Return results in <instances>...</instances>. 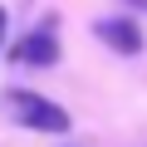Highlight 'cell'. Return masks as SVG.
Returning <instances> with one entry per match:
<instances>
[{
  "mask_svg": "<svg viewBox=\"0 0 147 147\" xmlns=\"http://www.w3.org/2000/svg\"><path fill=\"white\" fill-rule=\"evenodd\" d=\"M5 108H10V118H15L20 127H30V132H69V113H64L59 103H49L44 93H34V88H10V93H5Z\"/></svg>",
  "mask_w": 147,
  "mask_h": 147,
  "instance_id": "obj_1",
  "label": "cell"
},
{
  "mask_svg": "<svg viewBox=\"0 0 147 147\" xmlns=\"http://www.w3.org/2000/svg\"><path fill=\"white\" fill-rule=\"evenodd\" d=\"M15 59L20 64H34V69L59 64V20H44L39 30H30L25 39H15Z\"/></svg>",
  "mask_w": 147,
  "mask_h": 147,
  "instance_id": "obj_2",
  "label": "cell"
},
{
  "mask_svg": "<svg viewBox=\"0 0 147 147\" xmlns=\"http://www.w3.org/2000/svg\"><path fill=\"white\" fill-rule=\"evenodd\" d=\"M93 34H98L113 54H127V59H137V54L147 49V39H142V30L132 25V15H108V20L93 25Z\"/></svg>",
  "mask_w": 147,
  "mask_h": 147,
  "instance_id": "obj_3",
  "label": "cell"
},
{
  "mask_svg": "<svg viewBox=\"0 0 147 147\" xmlns=\"http://www.w3.org/2000/svg\"><path fill=\"white\" fill-rule=\"evenodd\" d=\"M127 5H132V10H147V0H127Z\"/></svg>",
  "mask_w": 147,
  "mask_h": 147,
  "instance_id": "obj_4",
  "label": "cell"
},
{
  "mask_svg": "<svg viewBox=\"0 0 147 147\" xmlns=\"http://www.w3.org/2000/svg\"><path fill=\"white\" fill-rule=\"evenodd\" d=\"M0 34H5V10H0Z\"/></svg>",
  "mask_w": 147,
  "mask_h": 147,
  "instance_id": "obj_5",
  "label": "cell"
}]
</instances>
